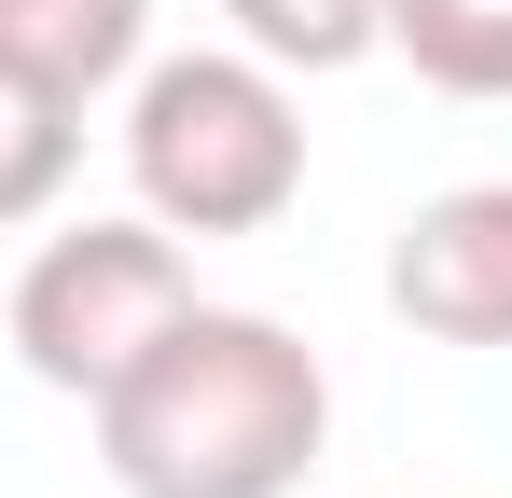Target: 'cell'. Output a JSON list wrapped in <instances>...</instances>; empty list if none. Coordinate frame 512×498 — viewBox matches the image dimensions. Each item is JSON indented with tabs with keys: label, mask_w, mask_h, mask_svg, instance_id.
I'll return each mask as SVG.
<instances>
[{
	"label": "cell",
	"mask_w": 512,
	"mask_h": 498,
	"mask_svg": "<svg viewBox=\"0 0 512 498\" xmlns=\"http://www.w3.org/2000/svg\"><path fill=\"white\" fill-rule=\"evenodd\" d=\"M84 415L125 498H291L333 443V374L291 319L194 291Z\"/></svg>",
	"instance_id": "1"
},
{
	"label": "cell",
	"mask_w": 512,
	"mask_h": 498,
	"mask_svg": "<svg viewBox=\"0 0 512 498\" xmlns=\"http://www.w3.org/2000/svg\"><path fill=\"white\" fill-rule=\"evenodd\" d=\"M125 180L167 236H263L305 194V97L250 42H194L125 70Z\"/></svg>",
	"instance_id": "2"
},
{
	"label": "cell",
	"mask_w": 512,
	"mask_h": 498,
	"mask_svg": "<svg viewBox=\"0 0 512 498\" xmlns=\"http://www.w3.org/2000/svg\"><path fill=\"white\" fill-rule=\"evenodd\" d=\"M194 305V249L153 222V208H125V222H56V236L14 263V360H28V388H56V402H97L153 332Z\"/></svg>",
	"instance_id": "3"
},
{
	"label": "cell",
	"mask_w": 512,
	"mask_h": 498,
	"mask_svg": "<svg viewBox=\"0 0 512 498\" xmlns=\"http://www.w3.org/2000/svg\"><path fill=\"white\" fill-rule=\"evenodd\" d=\"M388 319L429 346H512V180H457L388 236Z\"/></svg>",
	"instance_id": "4"
},
{
	"label": "cell",
	"mask_w": 512,
	"mask_h": 498,
	"mask_svg": "<svg viewBox=\"0 0 512 498\" xmlns=\"http://www.w3.org/2000/svg\"><path fill=\"white\" fill-rule=\"evenodd\" d=\"M0 56L42 83H70V97H111V83L153 56V0H0Z\"/></svg>",
	"instance_id": "5"
},
{
	"label": "cell",
	"mask_w": 512,
	"mask_h": 498,
	"mask_svg": "<svg viewBox=\"0 0 512 498\" xmlns=\"http://www.w3.org/2000/svg\"><path fill=\"white\" fill-rule=\"evenodd\" d=\"M70 166H84V97L0 56V236H14V222H56Z\"/></svg>",
	"instance_id": "6"
},
{
	"label": "cell",
	"mask_w": 512,
	"mask_h": 498,
	"mask_svg": "<svg viewBox=\"0 0 512 498\" xmlns=\"http://www.w3.org/2000/svg\"><path fill=\"white\" fill-rule=\"evenodd\" d=\"M388 56L443 97H512V0H388Z\"/></svg>",
	"instance_id": "7"
},
{
	"label": "cell",
	"mask_w": 512,
	"mask_h": 498,
	"mask_svg": "<svg viewBox=\"0 0 512 498\" xmlns=\"http://www.w3.org/2000/svg\"><path fill=\"white\" fill-rule=\"evenodd\" d=\"M236 14V42H250L263 70H360L374 42H388V0H222Z\"/></svg>",
	"instance_id": "8"
}]
</instances>
